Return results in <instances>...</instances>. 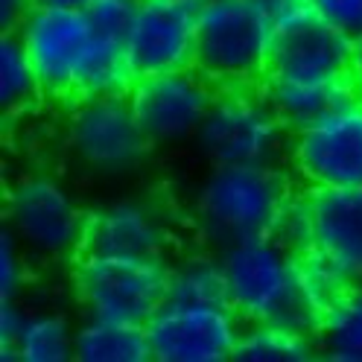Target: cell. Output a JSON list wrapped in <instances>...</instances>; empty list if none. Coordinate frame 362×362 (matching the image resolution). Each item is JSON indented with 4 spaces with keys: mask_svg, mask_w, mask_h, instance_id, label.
Instances as JSON below:
<instances>
[{
    "mask_svg": "<svg viewBox=\"0 0 362 362\" xmlns=\"http://www.w3.org/2000/svg\"><path fill=\"white\" fill-rule=\"evenodd\" d=\"M228 304L245 325H281L315 336L322 310L298 281V255L272 234L219 248Z\"/></svg>",
    "mask_w": 362,
    "mask_h": 362,
    "instance_id": "6da1fadb",
    "label": "cell"
},
{
    "mask_svg": "<svg viewBox=\"0 0 362 362\" xmlns=\"http://www.w3.org/2000/svg\"><path fill=\"white\" fill-rule=\"evenodd\" d=\"M292 190L278 164H211L190 199L193 225L211 248L266 237Z\"/></svg>",
    "mask_w": 362,
    "mask_h": 362,
    "instance_id": "7a4b0ae2",
    "label": "cell"
},
{
    "mask_svg": "<svg viewBox=\"0 0 362 362\" xmlns=\"http://www.w3.org/2000/svg\"><path fill=\"white\" fill-rule=\"evenodd\" d=\"M275 41L263 0H202L193 67L216 88L260 85Z\"/></svg>",
    "mask_w": 362,
    "mask_h": 362,
    "instance_id": "3957f363",
    "label": "cell"
},
{
    "mask_svg": "<svg viewBox=\"0 0 362 362\" xmlns=\"http://www.w3.org/2000/svg\"><path fill=\"white\" fill-rule=\"evenodd\" d=\"M170 263L164 257H117L79 252L74 257V296L85 315L146 325L167 301Z\"/></svg>",
    "mask_w": 362,
    "mask_h": 362,
    "instance_id": "277c9868",
    "label": "cell"
},
{
    "mask_svg": "<svg viewBox=\"0 0 362 362\" xmlns=\"http://www.w3.org/2000/svg\"><path fill=\"white\" fill-rule=\"evenodd\" d=\"M196 149L211 164H278L286 149V123L260 88H219Z\"/></svg>",
    "mask_w": 362,
    "mask_h": 362,
    "instance_id": "5b68a950",
    "label": "cell"
},
{
    "mask_svg": "<svg viewBox=\"0 0 362 362\" xmlns=\"http://www.w3.org/2000/svg\"><path fill=\"white\" fill-rule=\"evenodd\" d=\"M64 141L74 161L97 178L132 175L152 149L132 111L129 94L79 97L67 115Z\"/></svg>",
    "mask_w": 362,
    "mask_h": 362,
    "instance_id": "8992f818",
    "label": "cell"
},
{
    "mask_svg": "<svg viewBox=\"0 0 362 362\" xmlns=\"http://www.w3.org/2000/svg\"><path fill=\"white\" fill-rule=\"evenodd\" d=\"M6 225L35 260H67L82 252L88 214L59 178L33 173L6 193Z\"/></svg>",
    "mask_w": 362,
    "mask_h": 362,
    "instance_id": "52a82bcc",
    "label": "cell"
},
{
    "mask_svg": "<svg viewBox=\"0 0 362 362\" xmlns=\"http://www.w3.org/2000/svg\"><path fill=\"white\" fill-rule=\"evenodd\" d=\"M289 170L304 187H362V100L354 94L307 126L292 129Z\"/></svg>",
    "mask_w": 362,
    "mask_h": 362,
    "instance_id": "ba28073f",
    "label": "cell"
},
{
    "mask_svg": "<svg viewBox=\"0 0 362 362\" xmlns=\"http://www.w3.org/2000/svg\"><path fill=\"white\" fill-rule=\"evenodd\" d=\"M15 33L33 62L41 97L76 100L88 53L94 47V27L88 12L33 6Z\"/></svg>",
    "mask_w": 362,
    "mask_h": 362,
    "instance_id": "9c48e42d",
    "label": "cell"
},
{
    "mask_svg": "<svg viewBox=\"0 0 362 362\" xmlns=\"http://www.w3.org/2000/svg\"><path fill=\"white\" fill-rule=\"evenodd\" d=\"M216 100V85L196 67L138 76L129 90L132 111L152 146L196 141L199 126Z\"/></svg>",
    "mask_w": 362,
    "mask_h": 362,
    "instance_id": "30bf717a",
    "label": "cell"
},
{
    "mask_svg": "<svg viewBox=\"0 0 362 362\" xmlns=\"http://www.w3.org/2000/svg\"><path fill=\"white\" fill-rule=\"evenodd\" d=\"M243 325L231 304L164 301L144 327L155 362H225L234 359Z\"/></svg>",
    "mask_w": 362,
    "mask_h": 362,
    "instance_id": "8fae6325",
    "label": "cell"
},
{
    "mask_svg": "<svg viewBox=\"0 0 362 362\" xmlns=\"http://www.w3.org/2000/svg\"><path fill=\"white\" fill-rule=\"evenodd\" d=\"M196 21L199 4L193 0H141L126 35V53L134 76L193 67Z\"/></svg>",
    "mask_w": 362,
    "mask_h": 362,
    "instance_id": "7c38bea8",
    "label": "cell"
},
{
    "mask_svg": "<svg viewBox=\"0 0 362 362\" xmlns=\"http://www.w3.org/2000/svg\"><path fill=\"white\" fill-rule=\"evenodd\" d=\"M170 222L164 208L144 196H123L88 214L82 252L117 257H164Z\"/></svg>",
    "mask_w": 362,
    "mask_h": 362,
    "instance_id": "4fadbf2b",
    "label": "cell"
},
{
    "mask_svg": "<svg viewBox=\"0 0 362 362\" xmlns=\"http://www.w3.org/2000/svg\"><path fill=\"white\" fill-rule=\"evenodd\" d=\"M351 59L354 38L313 21L301 30L278 35L263 79L292 85H351Z\"/></svg>",
    "mask_w": 362,
    "mask_h": 362,
    "instance_id": "5bb4252c",
    "label": "cell"
},
{
    "mask_svg": "<svg viewBox=\"0 0 362 362\" xmlns=\"http://www.w3.org/2000/svg\"><path fill=\"white\" fill-rule=\"evenodd\" d=\"M313 245L354 284H362V187L310 190Z\"/></svg>",
    "mask_w": 362,
    "mask_h": 362,
    "instance_id": "9a60e30c",
    "label": "cell"
},
{
    "mask_svg": "<svg viewBox=\"0 0 362 362\" xmlns=\"http://www.w3.org/2000/svg\"><path fill=\"white\" fill-rule=\"evenodd\" d=\"M74 359L79 362H149V339L144 325H129L100 315H85L76 327Z\"/></svg>",
    "mask_w": 362,
    "mask_h": 362,
    "instance_id": "2e32d148",
    "label": "cell"
},
{
    "mask_svg": "<svg viewBox=\"0 0 362 362\" xmlns=\"http://www.w3.org/2000/svg\"><path fill=\"white\" fill-rule=\"evenodd\" d=\"M315 342L333 362H362V284H351L325 307Z\"/></svg>",
    "mask_w": 362,
    "mask_h": 362,
    "instance_id": "e0dca14e",
    "label": "cell"
},
{
    "mask_svg": "<svg viewBox=\"0 0 362 362\" xmlns=\"http://www.w3.org/2000/svg\"><path fill=\"white\" fill-rule=\"evenodd\" d=\"M260 90L289 132L307 126L310 120L322 117L333 105L354 97L351 85H292V82H269V79L260 82Z\"/></svg>",
    "mask_w": 362,
    "mask_h": 362,
    "instance_id": "ac0fdd59",
    "label": "cell"
},
{
    "mask_svg": "<svg viewBox=\"0 0 362 362\" xmlns=\"http://www.w3.org/2000/svg\"><path fill=\"white\" fill-rule=\"evenodd\" d=\"M167 301L228 304V286H225V269L219 255H187L170 263Z\"/></svg>",
    "mask_w": 362,
    "mask_h": 362,
    "instance_id": "d6986e66",
    "label": "cell"
},
{
    "mask_svg": "<svg viewBox=\"0 0 362 362\" xmlns=\"http://www.w3.org/2000/svg\"><path fill=\"white\" fill-rule=\"evenodd\" d=\"M315 336L281 325H243L234 351L237 362H307L315 356Z\"/></svg>",
    "mask_w": 362,
    "mask_h": 362,
    "instance_id": "ffe728a7",
    "label": "cell"
},
{
    "mask_svg": "<svg viewBox=\"0 0 362 362\" xmlns=\"http://www.w3.org/2000/svg\"><path fill=\"white\" fill-rule=\"evenodd\" d=\"M76 327L62 313H27L24 330H21L12 359L21 362H67L74 359Z\"/></svg>",
    "mask_w": 362,
    "mask_h": 362,
    "instance_id": "44dd1931",
    "label": "cell"
},
{
    "mask_svg": "<svg viewBox=\"0 0 362 362\" xmlns=\"http://www.w3.org/2000/svg\"><path fill=\"white\" fill-rule=\"evenodd\" d=\"M41 85L35 79L33 62L15 30H6L0 38V108L4 115H18L35 103Z\"/></svg>",
    "mask_w": 362,
    "mask_h": 362,
    "instance_id": "7402d4cb",
    "label": "cell"
},
{
    "mask_svg": "<svg viewBox=\"0 0 362 362\" xmlns=\"http://www.w3.org/2000/svg\"><path fill=\"white\" fill-rule=\"evenodd\" d=\"M298 281L304 296L325 313L327 304H333L342 292L354 284L342 269H339L325 252H319L315 245L298 252Z\"/></svg>",
    "mask_w": 362,
    "mask_h": 362,
    "instance_id": "603a6c76",
    "label": "cell"
},
{
    "mask_svg": "<svg viewBox=\"0 0 362 362\" xmlns=\"http://www.w3.org/2000/svg\"><path fill=\"white\" fill-rule=\"evenodd\" d=\"M272 237L281 240L292 252H304L313 245V211H310V196L304 190H292V196L284 202V208L275 219Z\"/></svg>",
    "mask_w": 362,
    "mask_h": 362,
    "instance_id": "cb8c5ba5",
    "label": "cell"
},
{
    "mask_svg": "<svg viewBox=\"0 0 362 362\" xmlns=\"http://www.w3.org/2000/svg\"><path fill=\"white\" fill-rule=\"evenodd\" d=\"M27 252L9 225L0 231V301H18L27 281Z\"/></svg>",
    "mask_w": 362,
    "mask_h": 362,
    "instance_id": "d4e9b609",
    "label": "cell"
},
{
    "mask_svg": "<svg viewBox=\"0 0 362 362\" xmlns=\"http://www.w3.org/2000/svg\"><path fill=\"white\" fill-rule=\"evenodd\" d=\"M138 6L141 0H90V6L85 12L97 35L126 41L132 21L138 15Z\"/></svg>",
    "mask_w": 362,
    "mask_h": 362,
    "instance_id": "484cf974",
    "label": "cell"
},
{
    "mask_svg": "<svg viewBox=\"0 0 362 362\" xmlns=\"http://www.w3.org/2000/svg\"><path fill=\"white\" fill-rule=\"evenodd\" d=\"M313 9L322 24L345 33L348 38L362 35V0H313Z\"/></svg>",
    "mask_w": 362,
    "mask_h": 362,
    "instance_id": "4316f807",
    "label": "cell"
},
{
    "mask_svg": "<svg viewBox=\"0 0 362 362\" xmlns=\"http://www.w3.org/2000/svg\"><path fill=\"white\" fill-rule=\"evenodd\" d=\"M263 6L272 18V24H275L278 35L301 30L313 24V21H319L313 9V0H263Z\"/></svg>",
    "mask_w": 362,
    "mask_h": 362,
    "instance_id": "83f0119b",
    "label": "cell"
},
{
    "mask_svg": "<svg viewBox=\"0 0 362 362\" xmlns=\"http://www.w3.org/2000/svg\"><path fill=\"white\" fill-rule=\"evenodd\" d=\"M24 322H27V310L18 301H0V354H4V359H12Z\"/></svg>",
    "mask_w": 362,
    "mask_h": 362,
    "instance_id": "f1b7e54d",
    "label": "cell"
},
{
    "mask_svg": "<svg viewBox=\"0 0 362 362\" xmlns=\"http://www.w3.org/2000/svg\"><path fill=\"white\" fill-rule=\"evenodd\" d=\"M30 9H33L30 0H0V27H4V33L18 30V24Z\"/></svg>",
    "mask_w": 362,
    "mask_h": 362,
    "instance_id": "f546056e",
    "label": "cell"
},
{
    "mask_svg": "<svg viewBox=\"0 0 362 362\" xmlns=\"http://www.w3.org/2000/svg\"><path fill=\"white\" fill-rule=\"evenodd\" d=\"M351 85L354 94L362 100V35L354 38V59H351Z\"/></svg>",
    "mask_w": 362,
    "mask_h": 362,
    "instance_id": "4dcf8cb0",
    "label": "cell"
},
{
    "mask_svg": "<svg viewBox=\"0 0 362 362\" xmlns=\"http://www.w3.org/2000/svg\"><path fill=\"white\" fill-rule=\"evenodd\" d=\"M33 6H50V9H88L90 0H30Z\"/></svg>",
    "mask_w": 362,
    "mask_h": 362,
    "instance_id": "1f68e13d",
    "label": "cell"
},
{
    "mask_svg": "<svg viewBox=\"0 0 362 362\" xmlns=\"http://www.w3.org/2000/svg\"><path fill=\"white\" fill-rule=\"evenodd\" d=\"M193 4H202V0H193Z\"/></svg>",
    "mask_w": 362,
    "mask_h": 362,
    "instance_id": "d6a6232c",
    "label": "cell"
}]
</instances>
